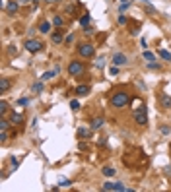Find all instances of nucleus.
<instances>
[{"mask_svg":"<svg viewBox=\"0 0 171 192\" xmlns=\"http://www.w3.org/2000/svg\"><path fill=\"white\" fill-rule=\"evenodd\" d=\"M128 103H130V97H128L127 91H117V93L111 95V105L115 109H123V107H127Z\"/></svg>","mask_w":171,"mask_h":192,"instance_id":"nucleus-1","label":"nucleus"},{"mask_svg":"<svg viewBox=\"0 0 171 192\" xmlns=\"http://www.w3.org/2000/svg\"><path fill=\"white\" fill-rule=\"evenodd\" d=\"M134 122L140 126H146L148 124V109L142 105L140 109H134Z\"/></svg>","mask_w":171,"mask_h":192,"instance_id":"nucleus-2","label":"nucleus"},{"mask_svg":"<svg viewBox=\"0 0 171 192\" xmlns=\"http://www.w3.org/2000/svg\"><path fill=\"white\" fill-rule=\"evenodd\" d=\"M84 72H86V66L80 62V60H72V62L68 64V74H70V76L76 78V76H82Z\"/></svg>","mask_w":171,"mask_h":192,"instance_id":"nucleus-3","label":"nucleus"},{"mask_svg":"<svg viewBox=\"0 0 171 192\" xmlns=\"http://www.w3.org/2000/svg\"><path fill=\"white\" fill-rule=\"evenodd\" d=\"M78 55L84 56V58H92L95 55V49H93L92 43H80L78 45Z\"/></svg>","mask_w":171,"mask_h":192,"instance_id":"nucleus-4","label":"nucleus"},{"mask_svg":"<svg viewBox=\"0 0 171 192\" xmlns=\"http://www.w3.org/2000/svg\"><path fill=\"white\" fill-rule=\"evenodd\" d=\"M26 49H27L29 52H39V51L43 49V43H41L39 39H27V41H26Z\"/></svg>","mask_w":171,"mask_h":192,"instance_id":"nucleus-5","label":"nucleus"},{"mask_svg":"<svg viewBox=\"0 0 171 192\" xmlns=\"http://www.w3.org/2000/svg\"><path fill=\"white\" fill-rule=\"evenodd\" d=\"M101 188H103V190H113V192H127L128 190L127 186L121 185V182H105Z\"/></svg>","mask_w":171,"mask_h":192,"instance_id":"nucleus-6","label":"nucleus"},{"mask_svg":"<svg viewBox=\"0 0 171 192\" xmlns=\"http://www.w3.org/2000/svg\"><path fill=\"white\" fill-rule=\"evenodd\" d=\"M127 62H128V58L124 55H121V52H117V55L113 56V64H115V66H124Z\"/></svg>","mask_w":171,"mask_h":192,"instance_id":"nucleus-7","label":"nucleus"},{"mask_svg":"<svg viewBox=\"0 0 171 192\" xmlns=\"http://www.w3.org/2000/svg\"><path fill=\"white\" fill-rule=\"evenodd\" d=\"M18 8H20V4L16 2V0H10V2L6 4V14H10V16L18 14Z\"/></svg>","mask_w":171,"mask_h":192,"instance_id":"nucleus-8","label":"nucleus"},{"mask_svg":"<svg viewBox=\"0 0 171 192\" xmlns=\"http://www.w3.org/2000/svg\"><path fill=\"white\" fill-rule=\"evenodd\" d=\"M74 91H76V95H78V97H86L89 91H92V87H89V85H76Z\"/></svg>","mask_w":171,"mask_h":192,"instance_id":"nucleus-9","label":"nucleus"},{"mask_svg":"<svg viewBox=\"0 0 171 192\" xmlns=\"http://www.w3.org/2000/svg\"><path fill=\"white\" fill-rule=\"evenodd\" d=\"M103 122H105L103 117H97V118H93V120L89 122V128H92V130H99L101 126H103Z\"/></svg>","mask_w":171,"mask_h":192,"instance_id":"nucleus-10","label":"nucleus"},{"mask_svg":"<svg viewBox=\"0 0 171 192\" xmlns=\"http://www.w3.org/2000/svg\"><path fill=\"white\" fill-rule=\"evenodd\" d=\"M52 43H55V45H62V43H64V33H62V29H58L56 33H52Z\"/></svg>","mask_w":171,"mask_h":192,"instance_id":"nucleus-11","label":"nucleus"},{"mask_svg":"<svg viewBox=\"0 0 171 192\" xmlns=\"http://www.w3.org/2000/svg\"><path fill=\"white\" fill-rule=\"evenodd\" d=\"M10 89V80L8 78H0V93H6Z\"/></svg>","mask_w":171,"mask_h":192,"instance_id":"nucleus-12","label":"nucleus"},{"mask_svg":"<svg viewBox=\"0 0 171 192\" xmlns=\"http://www.w3.org/2000/svg\"><path fill=\"white\" fill-rule=\"evenodd\" d=\"M10 120H12V124H22V122H23V115H20V113H12Z\"/></svg>","mask_w":171,"mask_h":192,"instance_id":"nucleus-13","label":"nucleus"},{"mask_svg":"<svg viewBox=\"0 0 171 192\" xmlns=\"http://www.w3.org/2000/svg\"><path fill=\"white\" fill-rule=\"evenodd\" d=\"M92 132H93V130L92 128H78V132H76V134H78V136L80 138H89V136H92Z\"/></svg>","mask_w":171,"mask_h":192,"instance_id":"nucleus-14","label":"nucleus"},{"mask_svg":"<svg viewBox=\"0 0 171 192\" xmlns=\"http://www.w3.org/2000/svg\"><path fill=\"white\" fill-rule=\"evenodd\" d=\"M39 31H41V33H49V31H51V22H41Z\"/></svg>","mask_w":171,"mask_h":192,"instance_id":"nucleus-15","label":"nucleus"},{"mask_svg":"<svg viewBox=\"0 0 171 192\" xmlns=\"http://www.w3.org/2000/svg\"><path fill=\"white\" fill-rule=\"evenodd\" d=\"M161 107H164V109L171 107V97L169 95H161Z\"/></svg>","mask_w":171,"mask_h":192,"instance_id":"nucleus-16","label":"nucleus"},{"mask_svg":"<svg viewBox=\"0 0 171 192\" xmlns=\"http://www.w3.org/2000/svg\"><path fill=\"white\" fill-rule=\"evenodd\" d=\"M158 55H160L164 60H171V52L165 51V49H160V51H158Z\"/></svg>","mask_w":171,"mask_h":192,"instance_id":"nucleus-17","label":"nucleus"},{"mask_svg":"<svg viewBox=\"0 0 171 192\" xmlns=\"http://www.w3.org/2000/svg\"><path fill=\"white\" fill-rule=\"evenodd\" d=\"M10 122L12 120H8V118H0V130H8V128H10Z\"/></svg>","mask_w":171,"mask_h":192,"instance_id":"nucleus-18","label":"nucleus"},{"mask_svg":"<svg viewBox=\"0 0 171 192\" xmlns=\"http://www.w3.org/2000/svg\"><path fill=\"white\" fill-rule=\"evenodd\" d=\"M52 25H55V27H62L64 25V19L60 18V16H55V18H52Z\"/></svg>","mask_w":171,"mask_h":192,"instance_id":"nucleus-19","label":"nucleus"},{"mask_svg":"<svg viewBox=\"0 0 171 192\" xmlns=\"http://www.w3.org/2000/svg\"><path fill=\"white\" fill-rule=\"evenodd\" d=\"M88 23H89V14H84L82 18H80V25H82V27H88Z\"/></svg>","mask_w":171,"mask_h":192,"instance_id":"nucleus-20","label":"nucleus"},{"mask_svg":"<svg viewBox=\"0 0 171 192\" xmlns=\"http://www.w3.org/2000/svg\"><path fill=\"white\" fill-rule=\"evenodd\" d=\"M101 171H103L105 177H113V175H115V169H113V167H103Z\"/></svg>","mask_w":171,"mask_h":192,"instance_id":"nucleus-21","label":"nucleus"},{"mask_svg":"<svg viewBox=\"0 0 171 192\" xmlns=\"http://www.w3.org/2000/svg\"><path fill=\"white\" fill-rule=\"evenodd\" d=\"M6 111H8V103H6V101H0V115H6Z\"/></svg>","mask_w":171,"mask_h":192,"instance_id":"nucleus-22","label":"nucleus"},{"mask_svg":"<svg viewBox=\"0 0 171 192\" xmlns=\"http://www.w3.org/2000/svg\"><path fill=\"white\" fill-rule=\"evenodd\" d=\"M128 8H130V2H123V4H121V6H119V14H123V12H127Z\"/></svg>","mask_w":171,"mask_h":192,"instance_id":"nucleus-23","label":"nucleus"},{"mask_svg":"<svg viewBox=\"0 0 171 192\" xmlns=\"http://www.w3.org/2000/svg\"><path fill=\"white\" fill-rule=\"evenodd\" d=\"M70 109H72V111H78V109H80V101L78 99L70 101Z\"/></svg>","mask_w":171,"mask_h":192,"instance_id":"nucleus-24","label":"nucleus"},{"mask_svg":"<svg viewBox=\"0 0 171 192\" xmlns=\"http://www.w3.org/2000/svg\"><path fill=\"white\" fill-rule=\"evenodd\" d=\"M33 91H35V93H41V91H43V84H41V81L33 84Z\"/></svg>","mask_w":171,"mask_h":192,"instance_id":"nucleus-25","label":"nucleus"},{"mask_svg":"<svg viewBox=\"0 0 171 192\" xmlns=\"http://www.w3.org/2000/svg\"><path fill=\"white\" fill-rule=\"evenodd\" d=\"M55 74H56V72H45V74L41 76V80L45 81V80H51V78H55Z\"/></svg>","mask_w":171,"mask_h":192,"instance_id":"nucleus-26","label":"nucleus"},{"mask_svg":"<svg viewBox=\"0 0 171 192\" xmlns=\"http://www.w3.org/2000/svg\"><path fill=\"white\" fill-rule=\"evenodd\" d=\"M119 23H121V25H127V23H128V18H127L124 14H121V16H119Z\"/></svg>","mask_w":171,"mask_h":192,"instance_id":"nucleus-27","label":"nucleus"},{"mask_svg":"<svg viewBox=\"0 0 171 192\" xmlns=\"http://www.w3.org/2000/svg\"><path fill=\"white\" fill-rule=\"evenodd\" d=\"M0 140H2V142L8 140V130H0Z\"/></svg>","mask_w":171,"mask_h":192,"instance_id":"nucleus-28","label":"nucleus"},{"mask_svg":"<svg viewBox=\"0 0 171 192\" xmlns=\"http://www.w3.org/2000/svg\"><path fill=\"white\" fill-rule=\"evenodd\" d=\"M144 58H146V60H154V52H150V51H144Z\"/></svg>","mask_w":171,"mask_h":192,"instance_id":"nucleus-29","label":"nucleus"},{"mask_svg":"<svg viewBox=\"0 0 171 192\" xmlns=\"http://www.w3.org/2000/svg\"><path fill=\"white\" fill-rule=\"evenodd\" d=\"M132 105H134V109H140V107H142V105H144V103H142L140 99H134V101H132Z\"/></svg>","mask_w":171,"mask_h":192,"instance_id":"nucleus-30","label":"nucleus"},{"mask_svg":"<svg viewBox=\"0 0 171 192\" xmlns=\"http://www.w3.org/2000/svg\"><path fill=\"white\" fill-rule=\"evenodd\" d=\"M10 163H12V165H14V169H18L20 161H18V159H16V157H10Z\"/></svg>","mask_w":171,"mask_h":192,"instance_id":"nucleus-31","label":"nucleus"},{"mask_svg":"<svg viewBox=\"0 0 171 192\" xmlns=\"http://www.w3.org/2000/svg\"><path fill=\"white\" fill-rule=\"evenodd\" d=\"M18 103H20V105H27V103H29V99H27V97H22Z\"/></svg>","mask_w":171,"mask_h":192,"instance_id":"nucleus-32","label":"nucleus"},{"mask_svg":"<svg viewBox=\"0 0 171 192\" xmlns=\"http://www.w3.org/2000/svg\"><path fill=\"white\" fill-rule=\"evenodd\" d=\"M72 182L70 181H66V179H62V181H60V186H70Z\"/></svg>","mask_w":171,"mask_h":192,"instance_id":"nucleus-33","label":"nucleus"},{"mask_svg":"<svg viewBox=\"0 0 171 192\" xmlns=\"http://www.w3.org/2000/svg\"><path fill=\"white\" fill-rule=\"evenodd\" d=\"M74 12V4H70V6H66V14H72Z\"/></svg>","mask_w":171,"mask_h":192,"instance_id":"nucleus-34","label":"nucleus"},{"mask_svg":"<svg viewBox=\"0 0 171 192\" xmlns=\"http://www.w3.org/2000/svg\"><path fill=\"white\" fill-rule=\"evenodd\" d=\"M109 72H111L113 76H117V74H119V68H117V66H113V68H111V70H109Z\"/></svg>","mask_w":171,"mask_h":192,"instance_id":"nucleus-35","label":"nucleus"},{"mask_svg":"<svg viewBox=\"0 0 171 192\" xmlns=\"http://www.w3.org/2000/svg\"><path fill=\"white\" fill-rule=\"evenodd\" d=\"M148 66H150V68H156V70H158V68H160V64H158V62H148Z\"/></svg>","mask_w":171,"mask_h":192,"instance_id":"nucleus-36","label":"nucleus"},{"mask_svg":"<svg viewBox=\"0 0 171 192\" xmlns=\"http://www.w3.org/2000/svg\"><path fill=\"white\" fill-rule=\"evenodd\" d=\"M146 10H148L150 14H156V8H152V6H150V4H148V6H146Z\"/></svg>","mask_w":171,"mask_h":192,"instance_id":"nucleus-37","label":"nucleus"},{"mask_svg":"<svg viewBox=\"0 0 171 192\" xmlns=\"http://www.w3.org/2000/svg\"><path fill=\"white\" fill-rule=\"evenodd\" d=\"M97 144H99V146H101V148H103V146H107V140H105V138H101V140H99V142H97Z\"/></svg>","mask_w":171,"mask_h":192,"instance_id":"nucleus-38","label":"nucleus"},{"mask_svg":"<svg viewBox=\"0 0 171 192\" xmlns=\"http://www.w3.org/2000/svg\"><path fill=\"white\" fill-rule=\"evenodd\" d=\"M84 33H86V35H92V33H93V29H92V27H86Z\"/></svg>","mask_w":171,"mask_h":192,"instance_id":"nucleus-39","label":"nucleus"},{"mask_svg":"<svg viewBox=\"0 0 171 192\" xmlns=\"http://www.w3.org/2000/svg\"><path fill=\"white\" fill-rule=\"evenodd\" d=\"M72 41H74V35H68V37L64 39V43H72Z\"/></svg>","mask_w":171,"mask_h":192,"instance_id":"nucleus-40","label":"nucleus"},{"mask_svg":"<svg viewBox=\"0 0 171 192\" xmlns=\"http://www.w3.org/2000/svg\"><path fill=\"white\" fill-rule=\"evenodd\" d=\"M8 52H10V55H16L18 51H16V47H10V49H8Z\"/></svg>","mask_w":171,"mask_h":192,"instance_id":"nucleus-41","label":"nucleus"},{"mask_svg":"<svg viewBox=\"0 0 171 192\" xmlns=\"http://www.w3.org/2000/svg\"><path fill=\"white\" fill-rule=\"evenodd\" d=\"M47 4H55V2H60V0H45Z\"/></svg>","mask_w":171,"mask_h":192,"instance_id":"nucleus-42","label":"nucleus"},{"mask_svg":"<svg viewBox=\"0 0 171 192\" xmlns=\"http://www.w3.org/2000/svg\"><path fill=\"white\" fill-rule=\"evenodd\" d=\"M22 2H35V0H22Z\"/></svg>","mask_w":171,"mask_h":192,"instance_id":"nucleus-43","label":"nucleus"},{"mask_svg":"<svg viewBox=\"0 0 171 192\" xmlns=\"http://www.w3.org/2000/svg\"><path fill=\"white\" fill-rule=\"evenodd\" d=\"M144 2H150V0H144Z\"/></svg>","mask_w":171,"mask_h":192,"instance_id":"nucleus-44","label":"nucleus"},{"mask_svg":"<svg viewBox=\"0 0 171 192\" xmlns=\"http://www.w3.org/2000/svg\"><path fill=\"white\" fill-rule=\"evenodd\" d=\"M127 2H130V0H127Z\"/></svg>","mask_w":171,"mask_h":192,"instance_id":"nucleus-45","label":"nucleus"}]
</instances>
